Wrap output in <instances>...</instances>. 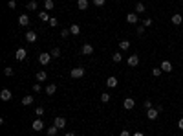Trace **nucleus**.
I'll return each instance as SVG.
<instances>
[{
  "label": "nucleus",
  "instance_id": "nucleus-1",
  "mask_svg": "<svg viewBox=\"0 0 183 136\" xmlns=\"http://www.w3.org/2000/svg\"><path fill=\"white\" fill-rule=\"evenodd\" d=\"M70 76L73 79H79V77H83L84 76V68H73V70L70 72Z\"/></svg>",
  "mask_w": 183,
  "mask_h": 136
},
{
  "label": "nucleus",
  "instance_id": "nucleus-2",
  "mask_svg": "<svg viewBox=\"0 0 183 136\" xmlns=\"http://www.w3.org/2000/svg\"><path fill=\"white\" fill-rule=\"evenodd\" d=\"M50 61H51V53H40V55H39V63H40V64L46 66Z\"/></svg>",
  "mask_w": 183,
  "mask_h": 136
},
{
  "label": "nucleus",
  "instance_id": "nucleus-3",
  "mask_svg": "<svg viewBox=\"0 0 183 136\" xmlns=\"http://www.w3.org/2000/svg\"><path fill=\"white\" fill-rule=\"evenodd\" d=\"M123 107L126 108V110H132V108L135 107V101H134V98H125V101H123Z\"/></svg>",
  "mask_w": 183,
  "mask_h": 136
},
{
  "label": "nucleus",
  "instance_id": "nucleus-4",
  "mask_svg": "<svg viewBox=\"0 0 183 136\" xmlns=\"http://www.w3.org/2000/svg\"><path fill=\"white\" fill-rule=\"evenodd\" d=\"M137 64H139V55L137 53H132L128 57V66H137Z\"/></svg>",
  "mask_w": 183,
  "mask_h": 136
},
{
  "label": "nucleus",
  "instance_id": "nucleus-5",
  "mask_svg": "<svg viewBox=\"0 0 183 136\" xmlns=\"http://www.w3.org/2000/svg\"><path fill=\"white\" fill-rule=\"evenodd\" d=\"M26 55H28V52H26L24 48H18V50L15 52V57H17V61H24V59H26Z\"/></svg>",
  "mask_w": 183,
  "mask_h": 136
},
{
  "label": "nucleus",
  "instance_id": "nucleus-6",
  "mask_svg": "<svg viewBox=\"0 0 183 136\" xmlns=\"http://www.w3.org/2000/svg\"><path fill=\"white\" fill-rule=\"evenodd\" d=\"M53 125H55L57 129H62V127H66V120L64 118H55V120H53Z\"/></svg>",
  "mask_w": 183,
  "mask_h": 136
},
{
  "label": "nucleus",
  "instance_id": "nucleus-7",
  "mask_svg": "<svg viewBox=\"0 0 183 136\" xmlns=\"http://www.w3.org/2000/svg\"><path fill=\"white\" fill-rule=\"evenodd\" d=\"M159 68H161L163 72H167V74H168V72H172V63H170V61H163Z\"/></svg>",
  "mask_w": 183,
  "mask_h": 136
},
{
  "label": "nucleus",
  "instance_id": "nucleus-8",
  "mask_svg": "<svg viewBox=\"0 0 183 136\" xmlns=\"http://www.w3.org/2000/svg\"><path fill=\"white\" fill-rule=\"evenodd\" d=\"M13 96H11V92L8 90V88H4V90L2 92H0V99H2V101H9Z\"/></svg>",
  "mask_w": 183,
  "mask_h": 136
},
{
  "label": "nucleus",
  "instance_id": "nucleus-9",
  "mask_svg": "<svg viewBox=\"0 0 183 136\" xmlns=\"http://www.w3.org/2000/svg\"><path fill=\"white\" fill-rule=\"evenodd\" d=\"M158 114H159V110H158V108H148V110H147V116H148V120H156V118H158Z\"/></svg>",
  "mask_w": 183,
  "mask_h": 136
},
{
  "label": "nucleus",
  "instance_id": "nucleus-10",
  "mask_svg": "<svg viewBox=\"0 0 183 136\" xmlns=\"http://www.w3.org/2000/svg\"><path fill=\"white\" fill-rule=\"evenodd\" d=\"M18 24L24 26V28H26V26H29V17L28 15H20L18 17Z\"/></svg>",
  "mask_w": 183,
  "mask_h": 136
},
{
  "label": "nucleus",
  "instance_id": "nucleus-11",
  "mask_svg": "<svg viewBox=\"0 0 183 136\" xmlns=\"http://www.w3.org/2000/svg\"><path fill=\"white\" fill-rule=\"evenodd\" d=\"M106 86H108V88H116V86H117V77H114V76L108 77V79H106Z\"/></svg>",
  "mask_w": 183,
  "mask_h": 136
},
{
  "label": "nucleus",
  "instance_id": "nucleus-12",
  "mask_svg": "<svg viewBox=\"0 0 183 136\" xmlns=\"http://www.w3.org/2000/svg\"><path fill=\"white\" fill-rule=\"evenodd\" d=\"M81 52H83L84 55H92V53H93V46L92 44H83V50H81Z\"/></svg>",
  "mask_w": 183,
  "mask_h": 136
},
{
  "label": "nucleus",
  "instance_id": "nucleus-13",
  "mask_svg": "<svg viewBox=\"0 0 183 136\" xmlns=\"http://www.w3.org/2000/svg\"><path fill=\"white\" fill-rule=\"evenodd\" d=\"M31 127H33V131H42V129H44V123H42V120H35Z\"/></svg>",
  "mask_w": 183,
  "mask_h": 136
},
{
  "label": "nucleus",
  "instance_id": "nucleus-14",
  "mask_svg": "<svg viewBox=\"0 0 183 136\" xmlns=\"http://www.w3.org/2000/svg\"><path fill=\"white\" fill-rule=\"evenodd\" d=\"M126 22L135 24V22H137V13H128V15H126Z\"/></svg>",
  "mask_w": 183,
  "mask_h": 136
},
{
  "label": "nucleus",
  "instance_id": "nucleus-15",
  "mask_svg": "<svg viewBox=\"0 0 183 136\" xmlns=\"http://www.w3.org/2000/svg\"><path fill=\"white\" fill-rule=\"evenodd\" d=\"M181 22H183V17L179 15V13H176V15H172V24H174V26H179Z\"/></svg>",
  "mask_w": 183,
  "mask_h": 136
},
{
  "label": "nucleus",
  "instance_id": "nucleus-16",
  "mask_svg": "<svg viewBox=\"0 0 183 136\" xmlns=\"http://www.w3.org/2000/svg\"><path fill=\"white\" fill-rule=\"evenodd\" d=\"M26 40H28V42H35L37 40V33L35 31H28L26 33Z\"/></svg>",
  "mask_w": 183,
  "mask_h": 136
},
{
  "label": "nucleus",
  "instance_id": "nucleus-17",
  "mask_svg": "<svg viewBox=\"0 0 183 136\" xmlns=\"http://www.w3.org/2000/svg\"><path fill=\"white\" fill-rule=\"evenodd\" d=\"M70 33H72V35H79V33H81V26L79 24H72L70 26Z\"/></svg>",
  "mask_w": 183,
  "mask_h": 136
},
{
  "label": "nucleus",
  "instance_id": "nucleus-18",
  "mask_svg": "<svg viewBox=\"0 0 183 136\" xmlns=\"http://www.w3.org/2000/svg\"><path fill=\"white\" fill-rule=\"evenodd\" d=\"M55 90H57V85H55V83H51V85H48V86H46V94H48V96L55 94Z\"/></svg>",
  "mask_w": 183,
  "mask_h": 136
},
{
  "label": "nucleus",
  "instance_id": "nucleus-19",
  "mask_svg": "<svg viewBox=\"0 0 183 136\" xmlns=\"http://www.w3.org/2000/svg\"><path fill=\"white\" fill-rule=\"evenodd\" d=\"M46 77H48V74H46L44 70L37 72V81H39V83H42V81H46Z\"/></svg>",
  "mask_w": 183,
  "mask_h": 136
},
{
  "label": "nucleus",
  "instance_id": "nucleus-20",
  "mask_svg": "<svg viewBox=\"0 0 183 136\" xmlns=\"http://www.w3.org/2000/svg\"><path fill=\"white\" fill-rule=\"evenodd\" d=\"M147 9H145V4H141V2H137L135 4V13H137V15H141V13H145Z\"/></svg>",
  "mask_w": 183,
  "mask_h": 136
},
{
  "label": "nucleus",
  "instance_id": "nucleus-21",
  "mask_svg": "<svg viewBox=\"0 0 183 136\" xmlns=\"http://www.w3.org/2000/svg\"><path fill=\"white\" fill-rule=\"evenodd\" d=\"M77 8L84 11V9L88 8V0H77Z\"/></svg>",
  "mask_w": 183,
  "mask_h": 136
},
{
  "label": "nucleus",
  "instance_id": "nucleus-22",
  "mask_svg": "<svg viewBox=\"0 0 183 136\" xmlns=\"http://www.w3.org/2000/svg\"><path fill=\"white\" fill-rule=\"evenodd\" d=\"M44 8L46 9H53V8H55V2H53V0H44Z\"/></svg>",
  "mask_w": 183,
  "mask_h": 136
},
{
  "label": "nucleus",
  "instance_id": "nucleus-23",
  "mask_svg": "<svg viewBox=\"0 0 183 136\" xmlns=\"http://www.w3.org/2000/svg\"><path fill=\"white\" fill-rule=\"evenodd\" d=\"M39 18L42 20V22H50V15H48V11H42V13L39 15Z\"/></svg>",
  "mask_w": 183,
  "mask_h": 136
},
{
  "label": "nucleus",
  "instance_id": "nucleus-24",
  "mask_svg": "<svg viewBox=\"0 0 183 136\" xmlns=\"http://www.w3.org/2000/svg\"><path fill=\"white\" fill-rule=\"evenodd\" d=\"M119 48H121V50H128V48H130V40H121V42H119Z\"/></svg>",
  "mask_w": 183,
  "mask_h": 136
},
{
  "label": "nucleus",
  "instance_id": "nucleus-25",
  "mask_svg": "<svg viewBox=\"0 0 183 136\" xmlns=\"http://www.w3.org/2000/svg\"><path fill=\"white\" fill-rule=\"evenodd\" d=\"M31 103H33V98H31V96L22 98V105H24V107H28V105H31Z\"/></svg>",
  "mask_w": 183,
  "mask_h": 136
},
{
  "label": "nucleus",
  "instance_id": "nucleus-26",
  "mask_svg": "<svg viewBox=\"0 0 183 136\" xmlns=\"http://www.w3.org/2000/svg\"><path fill=\"white\" fill-rule=\"evenodd\" d=\"M26 8H28L29 11H35V9H37V2H35V0H31V2L26 6Z\"/></svg>",
  "mask_w": 183,
  "mask_h": 136
},
{
  "label": "nucleus",
  "instance_id": "nucleus-27",
  "mask_svg": "<svg viewBox=\"0 0 183 136\" xmlns=\"http://www.w3.org/2000/svg\"><path fill=\"white\" fill-rule=\"evenodd\" d=\"M57 131H59V129H57L55 125L50 127V129H48V136H55V134H57Z\"/></svg>",
  "mask_w": 183,
  "mask_h": 136
},
{
  "label": "nucleus",
  "instance_id": "nucleus-28",
  "mask_svg": "<svg viewBox=\"0 0 183 136\" xmlns=\"http://www.w3.org/2000/svg\"><path fill=\"white\" fill-rule=\"evenodd\" d=\"M101 101H103V103H108V101H110V94H101Z\"/></svg>",
  "mask_w": 183,
  "mask_h": 136
},
{
  "label": "nucleus",
  "instance_id": "nucleus-29",
  "mask_svg": "<svg viewBox=\"0 0 183 136\" xmlns=\"http://www.w3.org/2000/svg\"><path fill=\"white\" fill-rule=\"evenodd\" d=\"M112 59H114V63H121L123 55H121V53H114V55H112Z\"/></svg>",
  "mask_w": 183,
  "mask_h": 136
},
{
  "label": "nucleus",
  "instance_id": "nucleus-30",
  "mask_svg": "<svg viewBox=\"0 0 183 136\" xmlns=\"http://www.w3.org/2000/svg\"><path fill=\"white\" fill-rule=\"evenodd\" d=\"M50 26H51V28H57V26H59V20H57L55 17L50 18Z\"/></svg>",
  "mask_w": 183,
  "mask_h": 136
},
{
  "label": "nucleus",
  "instance_id": "nucleus-31",
  "mask_svg": "<svg viewBox=\"0 0 183 136\" xmlns=\"http://www.w3.org/2000/svg\"><path fill=\"white\" fill-rule=\"evenodd\" d=\"M143 107L147 108V110H148V108H152V101H150V99H145V101H143Z\"/></svg>",
  "mask_w": 183,
  "mask_h": 136
},
{
  "label": "nucleus",
  "instance_id": "nucleus-32",
  "mask_svg": "<svg viewBox=\"0 0 183 136\" xmlns=\"http://www.w3.org/2000/svg\"><path fill=\"white\" fill-rule=\"evenodd\" d=\"M50 53H51V57H59V55H60V50H59V48H53Z\"/></svg>",
  "mask_w": 183,
  "mask_h": 136
},
{
  "label": "nucleus",
  "instance_id": "nucleus-33",
  "mask_svg": "<svg viewBox=\"0 0 183 136\" xmlns=\"http://www.w3.org/2000/svg\"><path fill=\"white\" fill-rule=\"evenodd\" d=\"M161 72H163V70H161V68H154V70H152V76L159 77V76H161Z\"/></svg>",
  "mask_w": 183,
  "mask_h": 136
},
{
  "label": "nucleus",
  "instance_id": "nucleus-34",
  "mask_svg": "<svg viewBox=\"0 0 183 136\" xmlns=\"http://www.w3.org/2000/svg\"><path fill=\"white\" fill-rule=\"evenodd\" d=\"M4 74H6V76H8V77H9V76H13V68H11V66L4 68Z\"/></svg>",
  "mask_w": 183,
  "mask_h": 136
},
{
  "label": "nucleus",
  "instance_id": "nucleus-35",
  "mask_svg": "<svg viewBox=\"0 0 183 136\" xmlns=\"http://www.w3.org/2000/svg\"><path fill=\"white\" fill-rule=\"evenodd\" d=\"M35 114H37V116L40 118V116L44 114V108H42V107H37V108H35Z\"/></svg>",
  "mask_w": 183,
  "mask_h": 136
},
{
  "label": "nucleus",
  "instance_id": "nucleus-36",
  "mask_svg": "<svg viewBox=\"0 0 183 136\" xmlns=\"http://www.w3.org/2000/svg\"><path fill=\"white\" fill-rule=\"evenodd\" d=\"M8 8H9V9H15V8H17V2H15V0H9V2H8Z\"/></svg>",
  "mask_w": 183,
  "mask_h": 136
},
{
  "label": "nucleus",
  "instance_id": "nucleus-37",
  "mask_svg": "<svg viewBox=\"0 0 183 136\" xmlns=\"http://www.w3.org/2000/svg\"><path fill=\"white\" fill-rule=\"evenodd\" d=\"M104 2H106V0H93V4H95L97 8H101V6H104Z\"/></svg>",
  "mask_w": 183,
  "mask_h": 136
},
{
  "label": "nucleus",
  "instance_id": "nucleus-38",
  "mask_svg": "<svg viewBox=\"0 0 183 136\" xmlns=\"http://www.w3.org/2000/svg\"><path fill=\"white\" fill-rule=\"evenodd\" d=\"M143 26H145V28H148V26H152V18H145Z\"/></svg>",
  "mask_w": 183,
  "mask_h": 136
},
{
  "label": "nucleus",
  "instance_id": "nucleus-39",
  "mask_svg": "<svg viewBox=\"0 0 183 136\" xmlns=\"http://www.w3.org/2000/svg\"><path fill=\"white\" fill-rule=\"evenodd\" d=\"M33 92H40V85H39V83L33 85Z\"/></svg>",
  "mask_w": 183,
  "mask_h": 136
},
{
  "label": "nucleus",
  "instance_id": "nucleus-40",
  "mask_svg": "<svg viewBox=\"0 0 183 136\" xmlns=\"http://www.w3.org/2000/svg\"><path fill=\"white\" fill-rule=\"evenodd\" d=\"M137 33H139V35H143V33H145V26H139V28H137Z\"/></svg>",
  "mask_w": 183,
  "mask_h": 136
},
{
  "label": "nucleus",
  "instance_id": "nucleus-41",
  "mask_svg": "<svg viewBox=\"0 0 183 136\" xmlns=\"http://www.w3.org/2000/svg\"><path fill=\"white\" fill-rule=\"evenodd\" d=\"M60 35H62V37H68V35H70V30H62V31H60Z\"/></svg>",
  "mask_w": 183,
  "mask_h": 136
},
{
  "label": "nucleus",
  "instance_id": "nucleus-42",
  "mask_svg": "<svg viewBox=\"0 0 183 136\" xmlns=\"http://www.w3.org/2000/svg\"><path fill=\"white\" fill-rule=\"evenodd\" d=\"M119 136H130V132H128V131H121V134Z\"/></svg>",
  "mask_w": 183,
  "mask_h": 136
},
{
  "label": "nucleus",
  "instance_id": "nucleus-43",
  "mask_svg": "<svg viewBox=\"0 0 183 136\" xmlns=\"http://www.w3.org/2000/svg\"><path fill=\"white\" fill-rule=\"evenodd\" d=\"M178 127H179V129H181V131H183V118H181V120L178 121Z\"/></svg>",
  "mask_w": 183,
  "mask_h": 136
},
{
  "label": "nucleus",
  "instance_id": "nucleus-44",
  "mask_svg": "<svg viewBox=\"0 0 183 136\" xmlns=\"http://www.w3.org/2000/svg\"><path fill=\"white\" fill-rule=\"evenodd\" d=\"M132 136H145V134H143V132H134Z\"/></svg>",
  "mask_w": 183,
  "mask_h": 136
},
{
  "label": "nucleus",
  "instance_id": "nucleus-45",
  "mask_svg": "<svg viewBox=\"0 0 183 136\" xmlns=\"http://www.w3.org/2000/svg\"><path fill=\"white\" fill-rule=\"evenodd\" d=\"M64 136H75V132H66Z\"/></svg>",
  "mask_w": 183,
  "mask_h": 136
},
{
  "label": "nucleus",
  "instance_id": "nucleus-46",
  "mask_svg": "<svg viewBox=\"0 0 183 136\" xmlns=\"http://www.w3.org/2000/svg\"><path fill=\"white\" fill-rule=\"evenodd\" d=\"M181 114H183V110H181Z\"/></svg>",
  "mask_w": 183,
  "mask_h": 136
}]
</instances>
